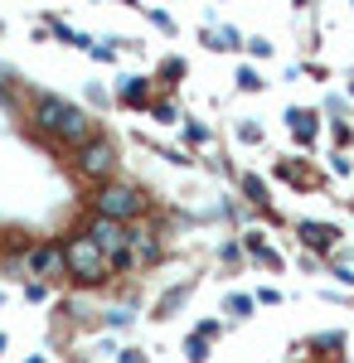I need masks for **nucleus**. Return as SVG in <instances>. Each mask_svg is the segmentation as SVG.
I'll return each mask as SVG.
<instances>
[{"mask_svg": "<svg viewBox=\"0 0 354 363\" xmlns=\"http://www.w3.org/2000/svg\"><path fill=\"white\" fill-rule=\"evenodd\" d=\"M301 238L311 242V247H335V228H326V223H301Z\"/></svg>", "mask_w": 354, "mask_h": 363, "instance_id": "8", "label": "nucleus"}, {"mask_svg": "<svg viewBox=\"0 0 354 363\" xmlns=\"http://www.w3.org/2000/svg\"><path fill=\"white\" fill-rule=\"evenodd\" d=\"M78 169L87 179H112V169H117V145H112L107 136H92L78 150Z\"/></svg>", "mask_w": 354, "mask_h": 363, "instance_id": "5", "label": "nucleus"}, {"mask_svg": "<svg viewBox=\"0 0 354 363\" xmlns=\"http://www.w3.org/2000/svg\"><path fill=\"white\" fill-rule=\"evenodd\" d=\"M34 126L49 131V136H58V140H68V145H78V150L92 140L87 112H78V107L63 102V97H39V102H34Z\"/></svg>", "mask_w": 354, "mask_h": 363, "instance_id": "1", "label": "nucleus"}, {"mask_svg": "<svg viewBox=\"0 0 354 363\" xmlns=\"http://www.w3.org/2000/svg\"><path fill=\"white\" fill-rule=\"evenodd\" d=\"M141 203H146V199H141L132 184H102V189H97V218L127 223V218L141 213Z\"/></svg>", "mask_w": 354, "mask_h": 363, "instance_id": "4", "label": "nucleus"}, {"mask_svg": "<svg viewBox=\"0 0 354 363\" xmlns=\"http://www.w3.org/2000/svg\"><path fill=\"white\" fill-rule=\"evenodd\" d=\"M156 257V242L146 238V233H132V247H127V267H146Z\"/></svg>", "mask_w": 354, "mask_h": 363, "instance_id": "7", "label": "nucleus"}, {"mask_svg": "<svg viewBox=\"0 0 354 363\" xmlns=\"http://www.w3.org/2000/svg\"><path fill=\"white\" fill-rule=\"evenodd\" d=\"M63 262H68V272H73L78 281H102V277H107V267H112L107 257L92 247V238H87V233H78V238H68V242H63Z\"/></svg>", "mask_w": 354, "mask_h": 363, "instance_id": "2", "label": "nucleus"}, {"mask_svg": "<svg viewBox=\"0 0 354 363\" xmlns=\"http://www.w3.org/2000/svg\"><path fill=\"white\" fill-rule=\"evenodd\" d=\"M87 238H92V247L102 252L107 262H127V247H132V233H127V223H112V218H87V228H82Z\"/></svg>", "mask_w": 354, "mask_h": 363, "instance_id": "3", "label": "nucleus"}, {"mask_svg": "<svg viewBox=\"0 0 354 363\" xmlns=\"http://www.w3.org/2000/svg\"><path fill=\"white\" fill-rule=\"evenodd\" d=\"M29 267L39 272L44 281H54V277H63L68 272V262H63V247H39L34 257H29Z\"/></svg>", "mask_w": 354, "mask_h": 363, "instance_id": "6", "label": "nucleus"}]
</instances>
